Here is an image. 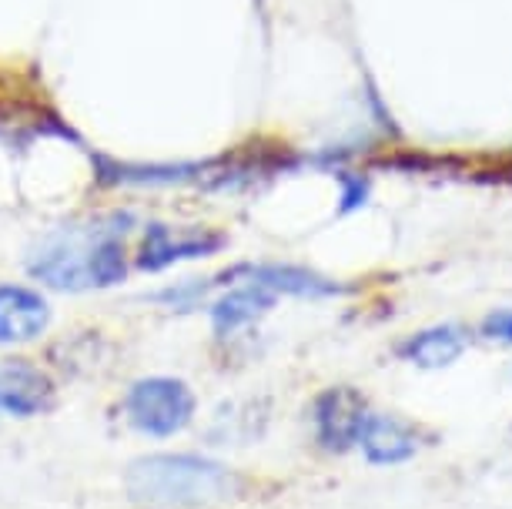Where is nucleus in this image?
I'll return each mask as SVG.
<instances>
[{"mask_svg":"<svg viewBox=\"0 0 512 509\" xmlns=\"http://www.w3.org/2000/svg\"><path fill=\"white\" fill-rule=\"evenodd\" d=\"M124 483L144 509H215L241 493V479L228 466L188 453L134 459Z\"/></svg>","mask_w":512,"mask_h":509,"instance_id":"obj_1","label":"nucleus"},{"mask_svg":"<svg viewBox=\"0 0 512 509\" xmlns=\"http://www.w3.org/2000/svg\"><path fill=\"white\" fill-rule=\"evenodd\" d=\"M124 412L128 422L144 436H175L195 416V396L181 379L151 376L134 382L124 396Z\"/></svg>","mask_w":512,"mask_h":509,"instance_id":"obj_2","label":"nucleus"},{"mask_svg":"<svg viewBox=\"0 0 512 509\" xmlns=\"http://www.w3.org/2000/svg\"><path fill=\"white\" fill-rule=\"evenodd\" d=\"M108 232H124V228H111L98 222L94 228H67L61 235L47 238L41 245V252L31 258V275L54 288H71V292L94 288L91 252H94V245H98V238Z\"/></svg>","mask_w":512,"mask_h":509,"instance_id":"obj_3","label":"nucleus"},{"mask_svg":"<svg viewBox=\"0 0 512 509\" xmlns=\"http://www.w3.org/2000/svg\"><path fill=\"white\" fill-rule=\"evenodd\" d=\"M312 419H315L318 443L325 449H332V453H345V449H352L359 443L362 426H365V419H369V406H365V399L355 389L335 386V389H325L322 396L315 399Z\"/></svg>","mask_w":512,"mask_h":509,"instance_id":"obj_4","label":"nucleus"},{"mask_svg":"<svg viewBox=\"0 0 512 509\" xmlns=\"http://www.w3.org/2000/svg\"><path fill=\"white\" fill-rule=\"evenodd\" d=\"M225 245V238L211 228H171V225H148L144 228L138 265L144 272H161V268L185 262V258H205Z\"/></svg>","mask_w":512,"mask_h":509,"instance_id":"obj_5","label":"nucleus"},{"mask_svg":"<svg viewBox=\"0 0 512 509\" xmlns=\"http://www.w3.org/2000/svg\"><path fill=\"white\" fill-rule=\"evenodd\" d=\"M54 402V382L31 362H0V412L17 419L37 416Z\"/></svg>","mask_w":512,"mask_h":509,"instance_id":"obj_6","label":"nucleus"},{"mask_svg":"<svg viewBox=\"0 0 512 509\" xmlns=\"http://www.w3.org/2000/svg\"><path fill=\"white\" fill-rule=\"evenodd\" d=\"M51 322V305L24 285H0V345L34 342Z\"/></svg>","mask_w":512,"mask_h":509,"instance_id":"obj_7","label":"nucleus"},{"mask_svg":"<svg viewBox=\"0 0 512 509\" xmlns=\"http://www.w3.org/2000/svg\"><path fill=\"white\" fill-rule=\"evenodd\" d=\"M362 453L369 456V463H402L409 459L415 449H419V432H415L412 422H405L399 416H379V412H369L359 436Z\"/></svg>","mask_w":512,"mask_h":509,"instance_id":"obj_8","label":"nucleus"},{"mask_svg":"<svg viewBox=\"0 0 512 509\" xmlns=\"http://www.w3.org/2000/svg\"><path fill=\"white\" fill-rule=\"evenodd\" d=\"M238 275H248V282L268 288L272 295L285 292V295H302V299H322V295L342 292L335 282L295 265H255V268H238Z\"/></svg>","mask_w":512,"mask_h":509,"instance_id":"obj_9","label":"nucleus"},{"mask_svg":"<svg viewBox=\"0 0 512 509\" xmlns=\"http://www.w3.org/2000/svg\"><path fill=\"white\" fill-rule=\"evenodd\" d=\"M272 299L275 295L268 288L255 285V282H245L241 288H231L228 295L211 305V322H215V332L218 335H231L241 325L255 322L258 315L272 309Z\"/></svg>","mask_w":512,"mask_h":509,"instance_id":"obj_10","label":"nucleus"},{"mask_svg":"<svg viewBox=\"0 0 512 509\" xmlns=\"http://www.w3.org/2000/svg\"><path fill=\"white\" fill-rule=\"evenodd\" d=\"M462 349H466V332L456 329V325H436V329L415 332L399 352L402 359H409L422 369H442L449 362H456Z\"/></svg>","mask_w":512,"mask_h":509,"instance_id":"obj_11","label":"nucleus"},{"mask_svg":"<svg viewBox=\"0 0 512 509\" xmlns=\"http://www.w3.org/2000/svg\"><path fill=\"white\" fill-rule=\"evenodd\" d=\"M124 232H108L98 238V245H94L91 252V285L98 288H111L124 282V275H128V262H124V245L121 238Z\"/></svg>","mask_w":512,"mask_h":509,"instance_id":"obj_12","label":"nucleus"},{"mask_svg":"<svg viewBox=\"0 0 512 509\" xmlns=\"http://www.w3.org/2000/svg\"><path fill=\"white\" fill-rule=\"evenodd\" d=\"M482 335L499 339V342H512V309H499V312L486 315V322H482Z\"/></svg>","mask_w":512,"mask_h":509,"instance_id":"obj_13","label":"nucleus"},{"mask_svg":"<svg viewBox=\"0 0 512 509\" xmlns=\"http://www.w3.org/2000/svg\"><path fill=\"white\" fill-rule=\"evenodd\" d=\"M342 211H352L359 208L365 201V191H369V185H365L362 178H352V175H342Z\"/></svg>","mask_w":512,"mask_h":509,"instance_id":"obj_14","label":"nucleus"}]
</instances>
